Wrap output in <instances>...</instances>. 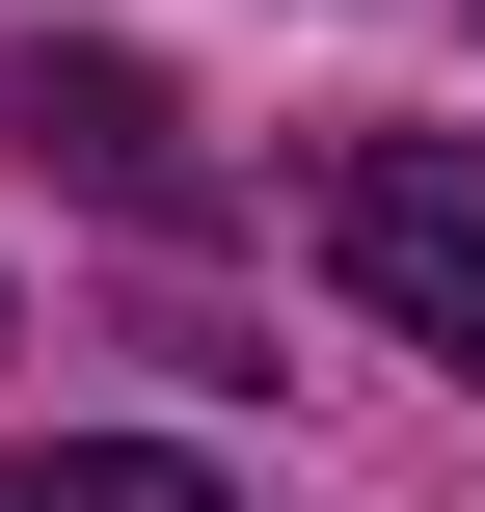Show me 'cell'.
<instances>
[{"instance_id": "cell-1", "label": "cell", "mask_w": 485, "mask_h": 512, "mask_svg": "<svg viewBox=\"0 0 485 512\" xmlns=\"http://www.w3.org/2000/svg\"><path fill=\"white\" fill-rule=\"evenodd\" d=\"M324 270H351L432 378H485V162L459 135H351V162H324Z\"/></svg>"}, {"instance_id": "cell-2", "label": "cell", "mask_w": 485, "mask_h": 512, "mask_svg": "<svg viewBox=\"0 0 485 512\" xmlns=\"http://www.w3.org/2000/svg\"><path fill=\"white\" fill-rule=\"evenodd\" d=\"M0 135H27V162H81V189H135V216L189 189V135H162V81H135V54H27V81H0Z\"/></svg>"}, {"instance_id": "cell-3", "label": "cell", "mask_w": 485, "mask_h": 512, "mask_svg": "<svg viewBox=\"0 0 485 512\" xmlns=\"http://www.w3.org/2000/svg\"><path fill=\"white\" fill-rule=\"evenodd\" d=\"M0 512H216V459H162V432H54V459H0Z\"/></svg>"}]
</instances>
